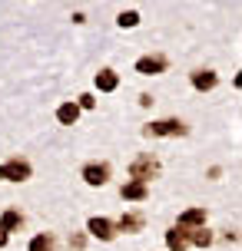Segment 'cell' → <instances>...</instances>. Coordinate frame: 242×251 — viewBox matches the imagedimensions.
Masks as SVG:
<instances>
[{
  "instance_id": "cell-15",
  "label": "cell",
  "mask_w": 242,
  "mask_h": 251,
  "mask_svg": "<svg viewBox=\"0 0 242 251\" xmlns=\"http://www.w3.org/2000/svg\"><path fill=\"white\" fill-rule=\"evenodd\" d=\"M57 119H60L63 126H73V123L80 119V109H77V102H63V106L57 109Z\"/></svg>"
},
{
  "instance_id": "cell-2",
  "label": "cell",
  "mask_w": 242,
  "mask_h": 251,
  "mask_svg": "<svg viewBox=\"0 0 242 251\" xmlns=\"http://www.w3.org/2000/svg\"><path fill=\"white\" fill-rule=\"evenodd\" d=\"M186 132H189V126L182 123V119H159V123H150L143 129V136H150V139H156V136H186Z\"/></svg>"
},
{
  "instance_id": "cell-1",
  "label": "cell",
  "mask_w": 242,
  "mask_h": 251,
  "mask_svg": "<svg viewBox=\"0 0 242 251\" xmlns=\"http://www.w3.org/2000/svg\"><path fill=\"white\" fill-rule=\"evenodd\" d=\"M159 176V159H156L153 152H143V155H136L133 159V165H129V182H150V178Z\"/></svg>"
},
{
  "instance_id": "cell-13",
  "label": "cell",
  "mask_w": 242,
  "mask_h": 251,
  "mask_svg": "<svg viewBox=\"0 0 242 251\" xmlns=\"http://www.w3.org/2000/svg\"><path fill=\"white\" fill-rule=\"evenodd\" d=\"M27 251H57V238H53V235H47V231H40V235H33V238H30Z\"/></svg>"
},
{
  "instance_id": "cell-6",
  "label": "cell",
  "mask_w": 242,
  "mask_h": 251,
  "mask_svg": "<svg viewBox=\"0 0 242 251\" xmlns=\"http://www.w3.org/2000/svg\"><path fill=\"white\" fill-rule=\"evenodd\" d=\"M166 66H169V60L166 56H140L136 60V73H143V76H159V73H166Z\"/></svg>"
},
{
  "instance_id": "cell-8",
  "label": "cell",
  "mask_w": 242,
  "mask_h": 251,
  "mask_svg": "<svg viewBox=\"0 0 242 251\" xmlns=\"http://www.w3.org/2000/svg\"><path fill=\"white\" fill-rule=\"evenodd\" d=\"M143 225H146V218H143L140 212H126L113 228H116V231H126V235H133V231H143Z\"/></svg>"
},
{
  "instance_id": "cell-16",
  "label": "cell",
  "mask_w": 242,
  "mask_h": 251,
  "mask_svg": "<svg viewBox=\"0 0 242 251\" xmlns=\"http://www.w3.org/2000/svg\"><path fill=\"white\" fill-rule=\"evenodd\" d=\"M189 245L209 248V245H212V231H209V228H196V231H189Z\"/></svg>"
},
{
  "instance_id": "cell-11",
  "label": "cell",
  "mask_w": 242,
  "mask_h": 251,
  "mask_svg": "<svg viewBox=\"0 0 242 251\" xmlns=\"http://www.w3.org/2000/svg\"><path fill=\"white\" fill-rule=\"evenodd\" d=\"M120 195L126 201H146V195H150V185H143V182H126V185L120 188Z\"/></svg>"
},
{
  "instance_id": "cell-10",
  "label": "cell",
  "mask_w": 242,
  "mask_h": 251,
  "mask_svg": "<svg viewBox=\"0 0 242 251\" xmlns=\"http://www.w3.org/2000/svg\"><path fill=\"white\" fill-rule=\"evenodd\" d=\"M216 83H219V76L212 73V70H196V73H192V86L199 89V93H209V89H216Z\"/></svg>"
},
{
  "instance_id": "cell-5",
  "label": "cell",
  "mask_w": 242,
  "mask_h": 251,
  "mask_svg": "<svg viewBox=\"0 0 242 251\" xmlns=\"http://www.w3.org/2000/svg\"><path fill=\"white\" fill-rule=\"evenodd\" d=\"M87 231L93 235V238H100V241H113L116 238V228L110 218H103V215H93L87 222Z\"/></svg>"
},
{
  "instance_id": "cell-4",
  "label": "cell",
  "mask_w": 242,
  "mask_h": 251,
  "mask_svg": "<svg viewBox=\"0 0 242 251\" xmlns=\"http://www.w3.org/2000/svg\"><path fill=\"white\" fill-rule=\"evenodd\" d=\"M80 176L87 185H106L110 182V162H87Z\"/></svg>"
},
{
  "instance_id": "cell-14",
  "label": "cell",
  "mask_w": 242,
  "mask_h": 251,
  "mask_svg": "<svg viewBox=\"0 0 242 251\" xmlns=\"http://www.w3.org/2000/svg\"><path fill=\"white\" fill-rule=\"evenodd\" d=\"M116 86H120V76H116L113 70H100V73H96V89H100V93H113Z\"/></svg>"
},
{
  "instance_id": "cell-19",
  "label": "cell",
  "mask_w": 242,
  "mask_h": 251,
  "mask_svg": "<svg viewBox=\"0 0 242 251\" xmlns=\"http://www.w3.org/2000/svg\"><path fill=\"white\" fill-rule=\"evenodd\" d=\"M7 238H10V235H3V231H0V248H3V245H7Z\"/></svg>"
},
{
  "instance_id": "cell-12",
  "label": "cell",
  "mask_w": 242,
  "mask_h": 251,
  "mask_svg": "<svg viewBox=\"0 0 242 251\" xmlns=\"http://www.w3.org/2000/svg\"><path fill=\"white\" fill-rule=\"evenodd\" d=\"M20 225H24V215L17 212V208H7V212L0 215V231H3V235H10V231H17Z\"/></svg>"
},
{
  "instance_id": "cell-3",
  "label": "cell",
  "mask_w": 242,
  "mask_h": 251,
  "mask_svg": "<svg viewBox=\"0 0 242 251\" xmlns=\"http://www.w3.org/2000/svg\"><path fill=\"white\" fill-rule=\"evenodd\" d=\"M30 176H33V169L27 159H10L0 165V182H27Z\"/></svg>"
},
{
  "instance_id": "cell-18",
  "label": "cell",
  "mask_w": 242,
  "mask_h": 251,
  "mask_svg": "<svg viewBox=\"0 0 242 251\" xmlns=\"http://www.w3.org/2000/svg\"><path fill=\"white\" fill-rule=\"evenodd\" d=\"M96 106V100L90 96V93H83V96H77V109H93Z\"/></svg>"
},
{
  "instance_id": "cell-9",
  "label": "cell",
  "mask_w": 242,
  "mask_h": 251,
  "mask_svg": "<svg viewBox=\"0 0 242 251\" xmlns=\"http://www.w3.org/2000/svg\"><path fill=\"white\" fill-rule=\"evenodd\" d=\"M166 245H169V251H186L189 248V231L186 228H169L166 231Z\"/></svg>"
},
{
  "instance_id": "cell-7",
  "label": "cell",
  "mask_w": 242,
  "mask_h": 251,
  "mask_svg": "<svg viewBox=\"0 0 242 251\" xmlns=\"http://www.w3.org/2000/svg\"><path fill=\"white\" fill-rule=\"evenodd\" d=\"M179 228H186V231L206 228V208H189V212H182L179 215Z\"/></svg>"
},
{
  "instance_id": "cell-17",
  "label": "cell",
  "mask_w": 242,
  "mask_h": 251,
  "mask_svg": "<svg viewBox=\"0 0 242 251\" xmlns=\"http://www.w3.org/2000/svg\"><path fill=\"white\" fill-rule=\"evenodd\" d=\"M140 24V13L136 10H123L120 13V26H136Z\"/></svg>"
}]
</instances>
